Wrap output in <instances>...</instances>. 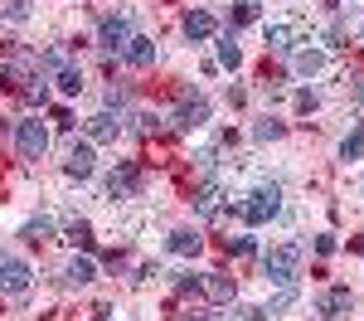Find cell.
<instances>
[{
  "mask_svg": "<svg viewBox=\"0 0 364 321\" xmlns=\"http://www.w3.org/2000/svg\"><path fill=\"white\" fill-rule=\"evenodd\" d=\"M291 68H296V78H316V73L326 68V49H296Z\"/></svg>",
  "mask_w": 364,
  "mask_h": 321,
  "instance_id": "14",
  "label": "cell"
},
{
  "mask_svg": "<svg viewBox=\"0 0 364 321\" xmlns=\"http://www.w3.org/2000/svg\"><path fill=\"white\" fill-rule=\"evenodd\" d=\"M29 278H34V273H29L25 258H0V292H5V297H25Z\"/></svg>",
  "mask_w": 364,
  "mask_h": 321,
  "instance_id": "5",
  "label": "cell"
},
{
  "mask_svg": "<svg viewBox=\"0 0 364 321\" xmlns=\"http://www.w3.org/2000/svg\"><path fill=\"white\" fill-rule=\"evenodd\" d=\"M63 238H68L73 248H87V243H92V229H87V219H68V224H63Z\"/></svg>",
  "mask_w": 364,
  "mask_h": 321,
  "instance_id": "21",
  "label": "cell"
},
{
  "mask_svg": "<svg viewBox=\"0 0 364 321\" xmlns=\"http://www.w3.org/2000/svg\"><path fill=\"white\" fill-rule=\"evenodd\" d=\"M228 248H233V253H238V258H248L252 248H257V243H252L248 233H243V238H228Z\"/></svg>",
  "mask_w": 364,
  "mask_h": 321,
  "instance_id": "30",
  "label": "cell"
},
{
  "mask_svg": "<svg viewBox=\"0 0 364 321\" xmlns=\"http://www.w3.org/2000/svg\"><path fill=\"white\" fill-rule=\"evenodd\" d=\"M296 112H316V93H296Z\"/></svg>",
  "mask_w": 364,
  "mask_h": 321,
  "instance_id": "34",
  "label": "cell"
},
{
  "mask_svg": "<svg viewBox=\"0 0 364 321\" xmlns=\"http://www.w3.org/2000/svg\"><path fill=\"white\" fill-rule=\"evenodd\" d=\"M296 268H301V248H296V243H277V248L262 258V273H267L272 288H291V283H296Z\"/></svg>",
  "mask_w": 364,
  "mask_h": 321,
  "instance_id": "2",
  "label": "cell"
},
{
  "mask_svg": "<svg viewBox=\"0 0 364 321\" xmlns=\"http://www.w3.org/2000/svg\"><path fill=\"white\" fill-rule=\"evenodd\" d=\"M219 195H224V185H219V180H204L199 195H195V209L199 214H214V209H219Z\"/></svg>",
  "mask_w": 364,
  "mask_h": 321,
  "instance_id": "17",
  "label": "cell"
},
{
  "mask_svg": "<svg viewBox=\"0 0 364 321\" xmlns=\"http://www.w3.org/2000/svg\"><path fill=\"white\" fill-rule=\"evenodd\" d=\"M92 278H97V263L87 258V253H73V258H68V283H78V288H87Z\"/></svg>",
  "mask_w": 364,
  "mask_h": 321,
  "instance_id": "16",
  "label": "cell"
},
{
  "mask_svg": "<svg viewBox=\"0 0 364 321\" xmlns=\"http://www.w3.org/2000/svg\"><path fill=\"white\" fill-rule=\"evenodd\" d=\"M117 137H122V117L97 112L92 122H87V142H117Z\"/></svg>",
  "mask_w": 364,
  "mask_h": 321,
  "instance_id": "12",
  "label": "cell"
},
{
  "mask_svg": "<svg viewBox=\"0 0 364 321\" xmlns=\"http://www.w3.org/2000/svg\"><path fill=\"white\" fill-rule=\"evenodd\" d=\"M39 63H44V68H54V73H58V68H68V49H63V44H54V49H49V54L39 58Z\"/></svg>",
  "mask_w": 364,
  "mask_h": 321,
  "instance_id": "26",
  "label": "cell"
},
{
  "mask_svg": "<svg viewBox=\"0 0 364 321\" xmlns=\"http://www.w3.org/2000/svg\"><path fill=\"white\" fill-rule=\"evenodd\" d=\"M350 307H355L350 288H331V292H321V297H316V312H321V317H345Z\"/></svg>",
  "mask_w": 364,
  "mask_h": 321,
  "instance_id": "9",
  "label": "cell"
},
{
  "mask_svg": "<svg viewBox=\"0 0 364 321\" xmlns=\"http://www.w3.org/2000/svg\"><path fill=\"white\" fill-rule=\"evenodd\" d=\"M364 156V127H355L345 142H340V161H360Z\"/></svg>",
  "mask_w": 364,
  "mask_h": 321,
  "instance_id": "24",
  "label": "cell"
},
{
  "mask_svg": "<svg viewBox=\"0 0 364 321\" xmlns=\"http://www.w3.org/2000/svg\"><path fill=\"white\" fill-rule=\"evenodd\" d=\"M185 39H190V44L214 39V15H209V10H190V15H185Z\"/></svg>",
  "mask_w": 364,
  "mask_h": 321,
  "instance_id": "10",
  "label": "cell"
},
{
  "mask_svg": "<svg viewBox=\"0 0 364 321\" xmlns=\"http://www.w3.org/2000/svg\"><path fill=\"white\" fill-rule=\"evenodd\" d=\"M15 146H20V161H39V156L49 151V127H44L39 117L15 122Z\"/></svg>",
  "mask_w": 364,
  "mask_h": 321,
  "instance_id": "3",
  "label": "cell"
},
{
  "mask_svg": "<svg viewBox=\"0 0 364 321\" xmlns=\"http://www.w3.org/2000/svg\"><path fill=\"white\" fill-rule=\"evenodd\" d=\"M175 288H180V297H190V292H199V278H195V273H180Z\"/></svg>",
  "mask_w": 364,
  "mask_h": 321,
  "instance_id": "29",
  "label": "cell"
},
{
  "mask_svg": "<svg viewBox=\"0 0 364 321\" xmlns=\"http://www.w3.org/2000/svg\"><path fill=\"white\" fill-rule=\"evenodd\" d=\"M209 122V102L204 98H190V102H180V112H175V127H185V132H195Z\"/></svg>",
  "mask_w": 364,
  "mask_h": 321,
  "instance_id": "11",
  "label": "cell"
},
{
  "mask_svg": "<svg viewBox=\"0 0 364 321\" xmlns=\"http://www.w3.org/2000/svg\"><path fill=\"white\" fill-rule=\"evenodd\" d=\"M127 98H132L127 88H112V93H107V107H127Z\"/></svg>",
  "mask_w": 364,
  "mask_h": 321,
  "instance_id": "33",
  "label": "cell"
},
{
  "mask_svg": "<svg viewBox=\"0 0 364 321\" xmlns=\"http://www.w3.org/2000/svg\"><path fill=\"white\" fill-rule=\"evenodd\" d=\"M252 137H257V142H277V137H287V127H282V122H272V117H262Z\"/></svg>",
  "mask_w": 364,
  "mask_h": 321,
  "instance_id": "25",
  "label": "cell"
},
{
  "mask_svg": "<svg viewBox=\"0 0 364 321\" xmlns=\"http://www.w3.org/2000/svg\"><path fill=\"white\" fill-rule=\"evenodd\" d=\"M316 253L331 258V253H336V233H321V238H316Z\"/></svg>",
  "mask_w": 364,
  "mask_h": 321,
  "instance_id": "31",
  "label": "cell"
},
{
  "mask_svg": "<svg viewBox=\"0 0 364 321\" xmlns=\"http://www.w3.org/2000/svg\"><path fill=\"white\" fill-rule=\"evenodd\" d=\"M58 93H63V98H78V93H83V68H78V63L58 68Z\"/></svg>",
  "mask_w": 364,
  "mask_h": 321,
  "instance_id": "18",
  "label": "cell"
},
{
  "mask_svg": "<svg viewBox=\"0 0 364 321\" xmlns=\"http://www.w3.org/2000/svg\"><path fill=\"white\" fill-rule=\"evenodd\" d=\"M156 54H161V49H156V39H151V34H136V39L122 49V58H127L132 68H151V63H156Z\"/></svg>",
  "mask_w": 364,
  "mask_h": 321,
  "instance_id": "8",
  "label": "cell"
},
{
  "mask_svg": "<svg viewBox=\"0 0 364 321\" xmlns=\"http://www.w3.org/2000/svg\"><path fill=\"white\" fill-rule=\"evenodd\" d=\"M360 44H364V25H360Z\"/></svg>",
  "mask_w": 364,
  "mask_h": 321,
  "instance_id": "37",
  "label": "cell"
},
{
  "mask_svg": "<svg viewBox=\"0 0 364 321\" xmlns=\"http://www.w3.org/2000/svg\"><path fill=\"white\" fill-rule=\"evenodd\" d=\"M262 15V0H233V29L238 25H252Z\"/></svg>",
  "mask_w": 364,
  "mask_h": 321,
  "instance_id": "23",
  "label": "cell"
},
{
  "mask_svg": "<svg viewBox=\"0 0 364 321\" xmlns=\"http://www.w3.org/2000/svg\"><path fill=\"white\" fill-rule=\"evenodd\" d=\"M219 63H224V68H238V63H243V49H238L233 34H219Z\"/></svg>",
  "mask_w": 364,
  "mask_h": 321,
  "instance_id": "20",
  "label": "cell"
},
{
  "mask_svg": "<svg viewBox=\"0 0 364 321\" xmlns=\"http://www.w3.org/2000/svg\"><path fill=\"white\" fill-rule=\"evenodd\" d=\"M355 248H360V253H364V238H360V243H355Z\"/></svg>",
  "mask_w": 364,
  "mask_h": 321,
  "instance_id": "36",
  "label": "cell"
},
{
  "mask_svg": "<svg viewBox=\"0 0 364 321\" xmlns=\"http://www.w3.org/2000/svg\"><path fill=\"white\" fill-rule=\"evenodd\" d=\"M199 292H204L209 302H228V297H233V278H224V273H204V278H199Z\"/></svg>",
  "mask_w": 364,
  "mask_h": 321,
  "instance_id": "15",
  "label": "cell"
},
{
  "mask_svg": "<svg viewBox=\"0 0 364 321\" xmlns=\"http://www.w3.org/2000/svg\"><path fill=\"white\" fill-rule=\"evenodd\" d=\"M136 166H117L112 175H107V200H132L136 195Z\"/></svg>",
  "mask_w": 364,
  "mask_h": 321,
  "instance_id": "7",
  "label": "cell"
},
{
  "mask_svg": "<svg viewBox=\"0 0 364 321\" xmlns=\"http://www.w3.org/2000/svg\"><path fill=\"white\" fill-rule=\"evenodd\" d=\"M25 93H29V102H44V98H49V88L39 83V78H34V83H29V88H25Z\"/></svg>",
  "mask_w": 364,
  "mask_h": 321,
  "instance_id": "32",
  "label": "cell"
},
{
  "mask_svg": "<svg viewBox=\"0 0 364 321\" xmlns=\"http://www.w3.org/2000/svg\"><path fill=\"white\" fill-rule=\"evenodd\" d=\"M170 253H180V258H190V253H199V233H190V229L170 233Z\"/></svg>",
  "mask_w": 364,
  "mask_h": 321,
  "instance_id": "22",
  "label": "cell"
},
{
  "mask_svg": "<svg viewBox=\"0 0 364 321\" xmlns=\"http://www.w3.org/2000/svg\"><path fill=\"white\" fill-rule=\"evenodd\" d=\"M291 44H301V29L291 25V20H277V25H267V49H291Z\"/></svg>",
  "mask_w": 364,
  "mask_h": 321,
  "instance_id": "13",
  "label": "cell"
},
{
  "mask_svg": "<svg viewBox=\"0 0 364 321\" xmlns=\"http://www.w3.org/2000/svg\"><path fill=\"white\" fill-rule=\"evenodd\" d=\"M291 302H296V283H291V288H282L277 297H272V307H267V312H272V317H277V312H287V307H291Z\"/></svg>",
  "mask_w": 364,
  "mask_h": 321,
  "instance_id": "27",
  "label": "cell"
},
{
  "mask_svg": "<svg viewBox=\"0 0 364 321\" xmlns=\"http://www.w3.org/2000/svg\"><path fill=\"white\" fill-rule=\"evenodd\" d=\"M97 39H102V49H107V54H122V49L136 39V29H132L127 15H107V20L97 25Z\"/></svg>",
  "mask_w": 364,
  "mask_h": 321,
  "instance_id": "4",
  "label": "cell"
},
{
  "mask_svg": "<svg viewBox=\"0 0 364 321\" xmlns=\"http://www.w3.org/2000/svg\"><path fill=\"white\" fill-rule=\"evenodd\" d=\"M29 10H34V0H5V15L10 20H29Z\"/></svg>",
  "mask_w": 364,
  "mask_h": 321,
  "instance_id": "28",
  "label": "cell"
},
{
  "mask_svg": "<svg viewBox=\"0 0 364 321\" xmlns=\"http://www.w3.org/2000/svg\"><path fill=\"white\" fill-rule=\"evenodd\" d=\"M92 171H97L92 142H73V146H68V156H63V175H68V180H92Z\"/></svg>",
  "mask_w": 364,
  "mask_h": 321,
  "instance_id": "6",
  "label": "cell"
},
{
  "mask_svg": "<svg viewBox=\"0 0 364 321\" xmlns=\"http://www.w3.org/2000/svg\"><path fill=\"white\" fill-rule=\"evenodd\" d=\"M25 238H29V243H49V238H54V219H49V214L29 219V224H25Z\"/></svg>",
  "mask_w": 364,
  "mask_h": 321,
  "instance_id": "19",
  "label": "cell"
},
{
  "mask_svg": "<svg viewBox=\"0 0 364 321\" xmlns=\"http://www.w3.org/2000/svg\"><path fill=\"white\" fill-rule=\"evenodd\" d=\"M355 98H360V102H364V78H360V83H355Z\"/></svg>",
  "mask_w": 364,
  "mask_h": 321,
  "instance_id": "35",
  "label": "cell"
},
{
  "mask_svg": "<svg viewBox=\"0 0 364 321\" xmlns=\"http://www.w3.org/2000/svg\"><path fill=\"white\" fill-rule=\"evenodd\" d=\"M233 209H238L248 224H267V219H272V214L282 209V185H257L252 195L233 200Z\"/></svg>",
  "mask_w": 364,
  "mask_h": 321,
  "instance_id": "1",
  "label": "cell"
}]
</instances>
